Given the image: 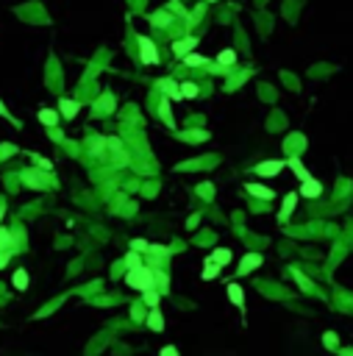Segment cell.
I'll list each match as a JSON object with an SVG mask.
<instances>
[{
  "mask_svg": "<svg viewBox=\"0 0 353 356\" xmlns=\"http://www.w3.org/2000/svg\"><path fill=\"white\" fill-rule=\"evenodd\" d=\"M158 114H162V120L167 123V126H175L173 111H170V100H162V106H158Z\"/></svg>",
  "mask_w": 353,
  "mask_h": 356,
  "instance_id": "cell-19",
  "label": "cell"
},
{
  "mask_svg": "<svg viewBox=\"0 0 353 356\" xmlns=\"http://www.w3.org/2000/svg\"><path fill=\"white\" fill-rule=\"evenodd\" d=\"M162 356H178V351H175L173 345H167V348H164V351H162Z\"/></svg>",
  "mask_w": 353,
  "mask_h": 356,
  "instance_id": "cell-32",
  "label": "cell"
},
{
  "mask_svg": "<svg viewBox=\"0 0 353 356\" xmlns=\"http://www.w3.org/2000/svg\"><path fill=\"white\" fill-rule=\"evenodd\" d=\"M0 220H3V209H0Z\"/></svg>",
  "mask_w": 353,
  "mask_h": 356,
  "instance_id": "cell-35",
  "label": "cell"
},
{
  "mask_svg": "<svg viewBox=\"0 0 353 356\" xmlns=\"http://www.w3.org/2000/svg\"><path fill=\"white\" fill-rule=\"evenodd\" d=\"M11 281H14V289L22 292V289H28V273L20 267V270H14V278H11Z\"/></svg>",
  "mask_w": 353,
  "mask_h": 356,
  "instance_id": "cell-15",
  "label": "cell"
},
{
  "mask_svg": "<svg viewBox=\"0 0 353 356\" xmlns=\"http://www.w3.org/2000/svg\"><path fill=\"white\" fill-rule=\"evenodd\" d=\"M184 62L189 64V67H203V64L209 62V58H206V56H198V53H189V56H186Z\"/></svg>",
  "mask_w": 353,
  "mask_h": 356,
  "instance_id": "cell-22",
  "label": "cell"
},
{
  "mask_svg": "<svg viewBox=\"0 0 353 356\" xmlns=\"http://www.w3.org/2000/svg\"><path fill=\"white\" fill-rule=\"evenodd\" d=\"M181 95H184V98H198V86L195 84H181Z\"/></svg>",
  "mask_w": 353,
  "mask_h": 356,
  "instance_id": "cell-24",
  "label": "cell"
},
{
  "mask_svg": "<svg viewBox=\"0 0 353 356\" xmlns=\"http://www.w3.org/2000/svg\"><path fill=\"white\" fill-rule=\"evenodd\" d=\"M139 53H142L145 64H156L158 62V50H156V45H153L148 37H139Z\"/></svg>",
  "mask_w": 353,
  "mask_h": 356,
  "instance_id": "cell-2",
  "label": "cell"
},
{
  "mask_svg": "<svg viewBox=\"0 0 353 356\" xmlns=\"http://www.w3.org/2000/svg\"><path fill=\"white\" fill-rule=\"evenodd\" d=\"M198 45V39L195 37H186V39H178V42H173V53H175V56H189V50H192V47H195Z\"/></svg>",
  "mask_w": 353,
  "mask_h": 356,
  "instance_id": "cell-5",
  "label": "cell"
},
{
  "mask_svg": "<svg viewBox=\"0 0 353 356\" xmlns=\"http://www.w3.org/2000/svg\"><path fill=\"white\" fill-rule=\"evenodd\" d=\"M131 248H134V251H145V248H148V242H145V240H134Z\"/></svg>",
  "mask_w": 353,
  "mask_h": 356,
  "instance_id": "cell-30",
  "label": "cell"
},
{
  "mask_svg": "<svg viewBox=\"0 0 353 356\" xmlns=\"http://www.w3.org/2000/svg\"><path fill=\"white\" fill-rule=\"evenodd\" d=\"M342 356H353V351H342Z\"/></svg>",
  "mask_w": 353,
  "mask_h": 356,
  "instance_id": "cell-34",
  "label": "cell"
},
{
  "mask_svg": "<svg viewBox=\"0 0 353 356\" xmlns=\"http://www.w3.org/2000/svg\"><path fill=\"white\" fill-rule=\"evenodd\" d=\"M39 123H42V126H48V128H53L58 123V111H53V109H39Z\"/></svg>",
  "mask_w": 353,
  "mask_h": 356,
  "instance_id": "cell-12",
  "label": "cell"
},
{
  "mask_svg": "<svg viewBox=\"0 0 353 356\" xmlns=\"http://www.w3.org/2000/svg\"><path fill=\"white\" fill-rule=\"evenodd\" d=\"M125 281H128V287L139 289V292H148V289L156 287V276H153L150 267H134V270H128Z\"/></svg>",
  "mask_w": 353,
  "mask_h": 356,
  "instance_id": "cell-1",
  "label": "cell"
},
{
  "mask_svg": "<svg viewBox=\"0 0 353 356\" xmlns=\"http://www.w3.org/2000/svg\"><path fill=\"white\" fill-rule=\"evenodd\" d=\"M125 264H128V270H134V267H142V262H139L137 253H128V256H125Z\"/></svg>",
  "mask_w": 353,
  "mask_h": 356,
  "instance_id": "cell-27",
  "label": "cell"
},
{
  "mask_svg": "<svg viewBox=\"0 0 353 356\" xmlns=\"http://www.w3.org/2000/svg\"><path fill=\"white\" fill-rule=\"evenodd\" d=\"M153 22H156V25H167V22H170V14H156V17H153Z\"/></svg>",
  "mask_w": 353,
  "mask_h": 356,
  "instance_id": "cell-29",
  "label": "cell"
},
{
  "mask_svg": "<svg viewBox=\"0 0 353 356\" xmlns=\"http://www.w3.org/2000/svg\"><path fill=\"white\" fill-rule=\"evenodd\" d=\"M234 62H237V53H234L231 47H228V50H222L220 56H217V64H220V67H231Z\"/></svg>",
  "mask_w": 353,
  "mask_h": 356,
  "instance_id": "cell-18",
  "label": "cell"
},
{
  "mask_svg": "<svg viewBox=\"0 0 353 356\" xmlns=\"http://www.w3.org/2000/svg\"><path fill=\"white\" fill-rule=\"evenodd\" d=\"M290 167L295 170V175L301 178V181H309V178H311V175H309V170L303 167V162H301V159H290Z\"/></svg>",
  "mask_w": 353,
  "mask_h": 356,
  "instance_id": "cell-16",
  "label": "cell"
},
{
  "mask_svg": "<svg viewBox=\"0 0 353 356\" xmlns=\"http://www.w3.org/2000/svg\"><path fill=\"white\" fill-rule=\"evenodd\" d=\"M78 109H81L78 100H70V98H61V100H58V114H61L64 120H73V117L78 114Z\"/></svg>",
  "mask_w": 353,
  "mask_h": 356,
  "instance_id": "cell-4",
  "label": "cell"
},
{
  "mask_svg": "<svg viewBox=\"0 0 353 356\" xmlns=\"http://www.w3.org/2000/svg\"><path fill=\"white\" fill-rule=\"evenodd\" d=\"M6 262H9V253H0V270L6 267Z\"/></svg>",
  "mask_w": 353,
  "mask_h": 356,
  "instance_id": "cell-33",
  "label": "cell"
},
{
  "mask_svg": "<svg viewBox=\"0 0 353 356\" xmlns=\"http://www.w3.org/2000/svg\"><path fill=\"white\" fill-rule=\"evenodd\" d=\"M148 325H150L153 331H162L164 329V317H162V312H158V309H153L148 314Z\"/></svg>",
  "mask_w": 353,
  "mask_h": 356,
  "instance_id": "cell-17",
  "label": "cell"
},
{
  "mask_svg": "<svg viewBox=\"0 0 353 356\" xmlns=\"http://www.w3.org/2000/svg\"><path fill=\"white\" fill-rule=\"evenodd\" d=\"M209 3H217V0H209Z\"/></svg>",
  "mask_w": 353,
  "mask_h": 356,
  "instance_id": "cell-36",
  "label": "cell"
},
{
  "mask_svg": "<svg viewBox=\"0 0 353 356\" xmlns=\"http://www.w3.org/2000/svg\"><path fill=\"white\" fill-rule=\"evenodd\" d=\"M284 167H286L284 162H262V164L256 167V175H262V178H273V175H278Z\"/></svg>",
  "mask_w": 353,
  "mask_h": 356,
  "instance_id": "cell-3",
  "label": "cell"
},
{
  "mask_svg": "<svg viewBox=\"0 0 353 356\" xmlns=\"http://www.w3.org/2000/svg\"><path fill=\"white\" fill-rule=\"evenodd\" d=\"M0 117H6V120H11V123H14V117H11V111L3 106V100H0Z\"/></svg>",
  "mask_w": 353,
  "mask_h": 356,
  "instance_id": "cell-31",
  "label": "cell"
},
{
  "mask_svg": "<svg viewBox=\"0 0 353 356\" xmlns=\"http://www.w3.org/2000/svg\"><path fill=\"white\" fill-rule=\"evenodd\" d=\"M22 181H25L28 187H45V178L42 175H34V173H22Z\"/></svg>",
  "mask_w": 353,
  "mask_h": 356,
  "instance_id": "cell-20",
  "label": "cell"
},
{
  "mask_svg": "<svg viewBox=\"0 0 353 356\" xmlns=\"http://www.w3.org/2000/svg\"><path fill=\"white\" fill-rule=\"evenodd\" d=\"M217 273H220V264H211V262H206V267H203V276H201V278H206V281H211V278H217Z\"/></svg>",
  "mask_w": 353,
  "mask_h": 356,
  "instance_id": "cell-21",
  "label": "cell"
},
{
  "mask_svg": "<svg viewBox=\"0 0 353 356\" xmlns=\"http://www.w3.org/2000/svg\"><path fill=\"white\" fill-rule=\"evenodd\" d=\"M206 262H211V264H228L231 262V251H228V248H217L214 253H211V256H206Z\"/></svg>",
  "mask_w": 353,
  "mask_h": 356,
  "instance_id": "cell-9",
  "label": "cell"
},
{
  "mask_svg": "<svg viewBox=\"0 0 353 356\" xmlns=\"http://www.w3.org/2000/svg\"><path fill=\"white\" fill-rule=\"evenodd\" d=\"M158 86H162L164 92L170 95V100H184V95H181V86H178V84H173V81L164 78V81H158Z\"/></svg>",
  "mask_w": 353,
  "mask_h": 356,
  "instance_id": "cell-11",
  "label": "cell"
},
{
  "mask_svg": "<svg viewBox=\"0 0 353 356\" xmlns=\"http://www.w3.org/2000/svg\"><path fill=\"white\" fill-rule=\"evenodd\" d=\"M320 192H323V187H320V181H314V178H309V181L301 184V195H303V198H320Z\"/></svg>",
  "mask_w": 353,
  "mask_h": 356,
  "instance_id": "cell-7",
  "label": "cell"
},
{
  "mask_svg": "<svg viewBox=\"0 0 353 356\" xmlns=\"http://www.w3.org/2000/svg\"><path fill=\"white\" fill-rule=\"evenodd\" d=\"M14 153H17V147L9 145V142H3V145H0V162H3V159H9V156H14Z\"/></svg>",
  "mask_w": 353,
  "mask_h": 356,
  "instance_id": "cell-23",
  "label": "cell"
},
{
  "mask_svg": "<svg viewBox=\"0 0 353 356\" xmlns=\"http://www.w3.org/2000/svg\"><path fill=\"white\" fill-rule=\"evenodd\" d=\"M11 248H14V236H11V231H6L0 225V253H11Z\"/></svg>",
  "mask_w": 353,
  "mask_h": 356,
  "instance_id": "cell-14",
  "label": "cell"
},
{
  "mask_svg": "<svg viewBox=\"0 0 353 356\" xmlns=\"http://www.w3.org/2000/svg\"><path fill=\"white\" fill-rule=\"evenodd\" d=\"M295 203H298V192H290V195H286V198H284V206H281V215H278V220H281V223H284L286 217L292 215V209H295Z\"/></svg>",
  "mask_w": 353,
  "mask_h": 356,
  "instance_id": "cell-10",
  "label": "cell"
},
{
  "mask_svg": "<svg viewBox=\"0 0 353 356\" xmlns=\"http://www.w3.org/2000/svg\"><path fill=\"white\" fill-rule=\"evenodd\" d=\"M323 342H326V348H337L339 345L337 334H331V331H326V334H323Z\"/></svg>",
  "mask_w": 353,
  "mask_h": 356,
  "instance_id": "cell-25",
  "label": "cell"
},
{
  "mask_svg": "<svg viewBox=\"0 0 353 356\" xmlns=\"http://www.w3.org/2000/svg\"><path fill=\"white\" fill-rule=\"evenodd\" d=\"M145 304L156 309V306H158V292H153V289H148V292H145Z\"/></svg>",
  "mask_w": 353,
  "mask_h": 356,
  "instance_id": "cell-26",
  "label": "cell"
},
{
  "mask_svg": "<svg viewBox=\"0 0 353 356\" xmlns=\"http://www.w3.org/2000/svg\"><path fill=\"white\" fill-rule=\"evenodd\" d=\"M262 264V256H259V253H250V256H245L242 259V264H239V273H250V270H256V267Z\"/></svg>",
  "mask_w": 353,
  "mask_h": 356,
  "instance_id": "cell-13",
  "label": "cell"
},
{
  "mask_svg": "<svg viewBox=\"0 0 353 356\" xmlns=\"http://www.w3.org/2000/svg\"><path fill=\"white\" fill-rule=\"evenodd\" d=\"M228 298H231V304L237 306V309L245 312V292H242L239 284H228Z\"/></svg>",
  "mask_w": 353,
  "mask_h": 356,
  "instance_id": "cell-6",
  "label": "cell"
},
{
  "mask_svg": "<svg viewBox=\"0 0 353 356\" xmlns=\"http://www.w3.org/2000/svg\"><path fill=\"white\" fill-rule=\"evenodd\" d=\"M31 159H34V162H37L42 170H45V173H48V170H53V164L48 162V159H42V156H34V153H31Z\"/></svg>",
  "mask_w": 353,
  "mask_h": 356,
  "instance_id": "cell-28",
  "label": "cell"
},
{
  "mask_svg": "<svg viewBox=\"0 0 353 356\" xmlns=\"http://www.w3.org/2000/svg\"><path fill=\"white\" fill-rule=\"evenodd\" d=\"M245 189H248V192L253 195V198H264V200L275 198V192H273V189L262 187V184H245Z\"/></svg>",
  "mask_w": 353,
  "mask_h": 356,
  "instance_id": "cell-8",
  "label": "cell"
}]
</instances>
